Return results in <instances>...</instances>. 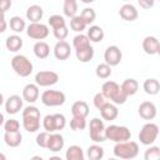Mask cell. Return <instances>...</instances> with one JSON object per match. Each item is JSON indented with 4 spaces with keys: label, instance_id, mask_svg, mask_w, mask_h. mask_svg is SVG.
<instances>
[{
    "label": "cell",
    "instance_id": "23",
    "mask_svg": "<svg viewBox=\"0 0 160 160\" xmlns=\"http://www.w3.org/2000/svg\"><path fill=\"white\" fill-rule=\"evenodd\" d=\"M32 51H34V55L38 59H46L50 55V46H49L48 42H45L42 40H39L34 44Z\"/></svg>",
    "mask_w": 160,
    "mask_h": 160
},
{
    "label": "cell",
    "instance_id": "17",
    "mask_svg": "<svg viewBox=\"0 0 160 160\" xmlns=\"http://www.w3.org/2000/svg\"><path fill=\"white\" fill-rule=\"evenodd\" d=\"M39 95L40 91L36 84H26L22 89V100L29 104H34L39 99Z\"/></svg>",
    "mask_w": 160,
    "mask_h": 160
},
{
    "label": "cell",
    "instance_id": "46",
    "mask_svg": "<svg viewBox=\"0 0 160 160\" xmlns=\"http://www.w3.org/2000/svg\"><path fill=\"white\" fill-rule=\"evenodd\" d=\"M11 5H12L11 0H0V11L6 12L11 8Z\"/></svg>",
    "mask_w": 160,
    "mask_h": 160
},
{
    "label": "cell",
    "instance_id": "14",
    "mask_svg": "<svg viewBox=\"0 0 160 160\" xmlns=\"http://www.w3.org/2000/svg\"><path fill=\"white\" fill-rule=\"evenodd\" d=\"M22 96L19 95H11L5 100V110L10 115L18 114L22 109Z\"/></svg>",
    "mask_w": 160,
    "mask_h": 160
},
{
    "label": "cell",
    "instance_id": "32",
    "mask_svg": "<svg viewBox=\"0 0 160 160\" xmlns=\"http://www.w3.org/2000/svg\"><path fill=\"white\" fill-rule=\"evenodd\" d=\"M10 29L14 31V32H22L25 29H26V24H25V20L20 16H12L10 18Z\"/></svg>",
    "mask_w": 160,
    "mask_h": 160
},
{
    "label": "cell",
    "instance_id": "9",
    "mask_svg": "<svg viewBox=\"0 0 160 160\" xmlns=\"http://www.w3.org/2000/svg\"><path fill=\"white\" fill-rule=\"evenodd\" d=\"M89 136L94 142H104L105 138V125L104 121L99 118H94L89 124Z\"/></svg>",
    "mask_w": 160,
    "mask_h": 160
},
{
    "label": "cell",
    "instance_id": "34",
    "mask_svg": "<svg viewBox=\"0 0 160 160\" xmlns=\"http://www.w3.org/2000/svg\"><path fill=\"white\" fill-rule=\"evenodd\" d=\"M64 15L68 18H72L78 14V2L76 0H64Z\"/></svg>",
    "mask_w": 160,
    "mask_h": 160
},
{
    "label": "cell",
    "instance_id": "42",
    "mask_svg": "<svg viewBox=\"0 0 160 160\" xmlns=\"http://www.w3.org/2000/svg\"><path fill=\"white\" fill-rule=\"evenodd\" d=\"M52 34L55 36V39L58 40H65L69 35V30H68V26H60V28H56V29H52Z\"/></svg>",
    "mask_w": 160,
    "mask_h": 160
},
{
    "label": "cell",
    "instance_id": "51",
    "mask_svg": "<svg viewBox=\"0 0 160 160\" xmlns=\"http://www.w3.org/2000/svg\"><path fill=\"white\" fill-rule=\"evenodd\" d=\"M84 4H91V2H94L95 0H81Z\"/></svg>",
    "mask_w": 160,
    "mask_h": 160
},
{
    "label": "cell",
    "instance_id": "22",
    "mask_svg": "<svg viewBox=\"0 0 160 160\" xmlns=\"http://www.w3.org/2000/svg\"><path fill=\"white\" fill-rule=\"evenodd\" d=\"M44 16V10L40 5H30L26 9V19L30 22H39Z\"/></svg>",
    "mask_w": 160,
    "mask_h": 160
},
{
    "label": "cell",
    "instance_id": "29",
    "mask_svg": "<svg viewBox=\"0 0 160 160\" xmlns=\"http://www.w3.org/2000/svg\"><path fill=\"white\" fill-rule=\"evenodd\" d=\"M142 89L148 95H156L160 91V82L154 78L146 79L142 84Z\"/></svg>",
    "mask_w": 160,
    "mask_h": 160
},
{
    "label": "cell",
    "instance_id": "25",
    "mask_svg": "<svg viewBox=\"0 0 160 160\" xmlns=\"http://www.w3.org/2000/svg\"><path fill=\"white\" fill-rule=\"evenodd\" d=\"M22 44H24V42H22V39H21L19 35H16V34L8 36L6 40H5V46H6V49H8L9 51H11V52L19 51V50L22 48Z\"/></svg>",
    "mask_w": 160,
    "mask_h": 160
},
{
    "label": "cell",
    "instance_id": "1",
    "mask_svg": "<svg viewBox=\"0 0 160 160\" xmlns=\"http://www.w3.org/2000/svg\"><path fill=\"white\" fill-rule=\"evenodd\" d=\"M21 115H22V128L28 132H36L40 129L41 114L36 106L29 105V106L24 108Z\"/></svg>",
    "mask_w": 160,
    "mask_h": 160
},
{
    "label": "cell",
    "instance_id": "48",
    "mask_svg": "<svg viewBox=\"0 0 160 160\" xmlns=\"http://www.w3.org/2000/svg\"><path fill=\"white\" fill-rule=\"evenodd\" d=\"M4 122H5V119H4V115L0 112V126L1 125H4Z\"/></svg>",
    "mask_w": 160,
    "mask_h": 160
},
{
    "label": "cell",
    "instance_id": "11",
    "mask_svg": "<svg viewBox=\"0 0 160 160\" xmlns=\"http://www.w3.org/2000/svg\"><path fill=\"white\" fill-rule=\"evenodd\" d=\"M59 81V74L51 70H41L35 74V84L41 88L52 86Z\"/></svg>",
    "mask_w": 160,
    "mask_h": 160
},
{
    "label": "cell",
    "instance_id": "40",
    "mask_svg": "<svg viewBox=\"0 0 160 160\" xmlns=\"http://www.w3.org/2000/svg\"><path fill=\"white\" fill-rule=\"evenodd\" d=\"M150 148L148 150H145V154H144V159L145 160H158L160 158V148L159 146H151L149 145Z\"/></svg>",
    "mask_w": 160,
    "mask_h": 160
},
{
    "label": "cell",
    "instance_id": "18",
    "mask_svg": "<svg viewBox=\"0 0 160 160\" xmlns=\"http://www.w3.org/2000/svg\"><path fill=\"white\" fill-rule=\"evenodd\" d=\"M142 50L148 55H156L160 51V42L155 36H146L142 40Z\"/></svg>",
    "mask_w": 160,
    "mask_h": 160
},
{
    "label": "cell",
    "instance_id": "49",
    "mask_svg": "<svg viewBox=\"0 0 160 160\" xmlns=\"http://www.w3.org/2000/svg\"><path fill=\"white\" fill-rule=\"evenodd\" d=\"M1 20H5V12H2V11H0V21Z\"/></svg>",
    "mask_w": 160,
    "mask_h": 160
},
{
    "label": "cell",
    "instance_id": "44",
    "mask_svg": "<svg viewBox=\"0 0 160 160\" xmlns=\"http://www.w3.org/2000/svg\"><path fill=\"white\" fill-rule=\"evenodd\" d=\"M92 102H94V106L99 110V109H100V108H102V106H104V104L106 102V98H105L101 92H96V94L94 95Z\"/></svg>",
    "mask_w": 160,
    "mask_h": 160
},
{
    "label": "cell",
    "instance_id": "5",
    "mask_svg": "<svg viewBox=\"0 0 160 160\" xmlns=\"http://www.w3.org/2000/svg\"><path fill=\"white\" fill-rule=\"evenodd\" d=\"M105 138L106 140H111L114 142H121L131 139V131L126 126L109 125L105 128Z\"/></svg>",
    "mask_w": 160,
    "mask_h": 160
},
{
    "label": "cell",
    "instance_id": "41",
    "mask_svg": "<svg viewBox=\"0 0 160 160\" xmlns=\"http://www.w3.org/2000/svg\"><path fill=\"white\" fill-rule=\"evenodd\" d=\"M4 129L8 132H14V131H19L20 129V122L16 119H9L4 122Z\"/></svg>",
    "mask_w": 160,
    "mask_h": 160
},
{
    "label": "cell",
    "instance_id": "52",
    "mask_svg": "<svg viewBox=\"0 0 160 160\" xmlns=\"http://www.w3.org/2000/svg\"><path fill=\"white\" fill-rule=\"evenodd\" d=\"M5 159H6V156H5L4 154H1V152H0V160H5Z\"/></svg>",
    "mask_w": 160,
    "mask_h": 160
},
{
    "label": "cell",
    "instance_id": "45",
    "mask_svg": "<svg viewBox=\"0 0 160 160\" xmlns=\"http://www.w3.org/2000/svg\"><path fill=\"white\" fill-rule=\"evenodd\" d=\"M155 1L156 0H138L140 8H142V9H151L154 6Z\"/></svg>",
    "mask_w": 160,
    "mask_h": 160
},
{
    "label": "cell",
    "instance_id": "19",
    "mask_svg": "<svg viewBox=\"0 0 160 160\" xmlns=\"http://www.w3.org/2000/svg\"><path fill=\"white\" fill-rule=\"evenodd\" d=\"M99 111H100L101 118H102L104 120H106V121H112V120H115V119L118 118V115H119V110H118L116 105H115L114 102H108V101L104 104L102 108L99 109Z\"/></svg>",
    "mask_w": 160,
    "mask_h": 160
},
{
    "label": "cell",
    "instance_id": "47",
    "mask_svg": "<svg viewBox=\"0 0 160 160\" xmlns=\"http://www.w3.org/2000/svg\"><path fill=\"white\" fill-rule=\"evenodd\" d=\"M6 28H8L6 21H5V20H1V21H0V34H2V32L6 30Z\"/></svg>",
    "mask_w": 160,
    "mask_h": 160
},
{
    "label": "cell",
    "instance_id": "33",
    "mask_svg": "<svg viewBox=\"0 0 160 160\" xmlns=\"http://www.w3.org/2000/svg\"><path fill=\"white\" fill-rule=\"evenodd\" d=\"M86 22L84 21V19L80 15H75L72 18H70V28L72 31L75 32H82L86 28Z\"/></svg>",
    "mask_w": 160,
    "mask_h": 160
},
{
    "label": "cell",
    "instance_id": "16",
    "mask_svg": "<svg viewBox=\"0 0 160 160\" xmlns=\"http://www.w3.org/2000/svg\"><path fill=\"white\" fill-rule=\"evenodd\" d=\"M64 145H65V140H64L61 134H59V132H50L46 149H49L51 152H59L60 150H62Z\"/></svg>",
    "mask_w": 160,
    "mask_h": 160
},
{
    "label": "cell",
    "instance_id": "27",
    "mask_svg": "<svg viewBox=\"0 0 160 160\" xmlns=\"http://www.w3.org/2000/svg\"><path fill=\"white\" fill-rule=\"evenodd\" d=\"M4 141L10 148H18L21 144V141H22V135H21L20 130L19 131H14V132L5 131V134H4Z\"/></svg>",
    "mask_w": 160,
    "mask_h": 160
},
{
    "label": "cell",
    "instance_id": "24",
    "mask_svg": "<svg viewBox=\"0 0 160 160\" xmlns=\"http://www.w3.org/2000/svg\"><path fill=\"white\" fill-rule=\"evenodd\" d=\"M75 55H76V59L80 62H89L94 58V48L89 44V45H86L84 48L76 49L75 50Z\"/></svg>",
    "mask_w": 160,
    "mask_h": 160
},
{
    "label": "cell",
    "instance_id": "3",
    "mask_svg": "<svg viewBox=\"0 0 160 160\" xmlns=\"http://www.w3.org/2000/svg\"><path fill=\"white\" fill-rule=\"evenodd\" d=\"M112 152L116 158H120V159H125V160L134 159L139 154V145L136 141H130V140L116 142Z\"/></svg>",
    "mask_w": 160,
    "mask_h": 160
},
{
    "label": "cell",
    "instance_id": "12",
    "mask_svg": "<svg viewBox=\"0 0 160 160\" xmlns=\"http://www.w3.org/2000/svg\"><path fill=\"white\" fill-rule=\"evenodd\" d=\"M122 59V52L120 50L119 46L116 45H110L106 48L105 52H104V60L108 65L110 66H116L121 62Z\"/></svg>",
    "mask_w": 160,
    "mask_h": 160
},
{
    "label": "cell",
    "instance_id": "43",
    "mask_svg": "<svg viewBox=\"0 0 160 160\" xmlns=\"http://www.w3.org/2000/svg\"><path fill=\"white\" fill-rule=\"evenodd\" d=\"M49 135H50V132H48V131H42V132H39V134L36 135V144H38V146L46 149V145H48V140H49Z\"/></svg>",
    "mask_w": 160,
    "mask_h": 160
},
{
    "label": "cell",
    "instance_id": "7",
    "mask_svg": "<svg viewBox=\"0 0 160 160\" xmlns=\"http://www.w3.org/2000/svg\"><path fill=\"white\" fill-rule=\"evenodd\" d=\"M158 135H159V126L155 122H146L139 132V140L142 145L149 146L154 144V141L158 139Z\"/></svg>",
    "mask_w": 160,
    "mask_h": 160
},
{
    "label": "cell",
    "instance_id": "8",
    "mask_svg": "<svg viewBox=\"0 0 160 160\" xmlns=\"http://www.w3.org/2000/svg\"><path fill=\"white\" fill-rule=\"evenodd\" d=\"M65 100H66V96L60 90H45L41 94V102L45 106H50V108L61 106L64 105Z\"/></svg>",
    "mask_w": 160,
    "mask_h": 160
},
{
    "label": "cell",
    "instance_id": "53",
    "mask_svg": "<svg viewBox=\"0 0 160 160\" xmlns=\"http://www.w3.org/2000/svg\"><path fill=\"white\" fill-rule=\"evenodd\" d=\"M124 1H129V0H124Z\"/></svg>",
    "mask_w": 160,
    "mask_h": 160
},
{
    "label": "cell",
    "instance_id": "35",
    "mask_svg": "<svg viewBox=\"0 0 160 160\" xmlns=\"http://www.w3.org/2000/svg\"><path fill=\"white\" fill-rule=\"evenodd\" d=\"M111 72H112L111 66L108 65L106 62L99 64V65L96 66V69H95V74H96V76L100 78V79H108V78H110Z\"/></svg>",
    "mask_w": 160,
    "mask_h": 160
},
{
    "label": "cell",
    "instance_id": "37",
    "mask_svg": "<svg viewBox=\"0 0 160 160\" xmlns=\"http://www.w3.org/2000/svg\"><path fill=\"white\" fill-rule=\"evenodd\" d=\"M89 44H90V40H89L88 35L81 34V32H79V34L72 39V46H74L75 50H76V49H80V48H84V46H86V45H89Z\"/></svg>",
    "mask_w": 160,
    "mask_h": 160
},
{
    "label": "cell",
    "instance_id": "28",
    "mask_svg": "<svg viewBox=\"0 0 160 160\" xmlns=\"http://www.w3.org/2000/svg\"><path fill=\"white\" fill-rule=\"evenodd\" d=\"M86 35H88L89 40L92 41V42H100V41H102V39H104V36H105L102 28L99 26V25H91V26L89 28Z\"/></svg>",
    "mask_w": 160,
    "mask_h": 160
},
{
    "label": "cell",
    "instance_id": "50",
    "mask_svg": "<svg viewBox=\"0 0 160 160\" xmlns=\"http://www.w3.org/2000/svg\"><path fill=\"white\" fill-rule=\"evenodd\" d=\"M2 104H4V95L0 92V106H1Z\"/></svg>",
    "mask_w": 160,
    "mask_h": 160
},
{
    "label": "cell",
    "instance_id": "26",
    "mask_svg": "<svg viewBox=\"0 0 160 160\" xmlns=\"http://www.w3.org/2000/svg\"><path fill=\"white\" fill-rule=\"evenodd\" d=\"M71 114L72 116L86 118L89 115V105L82 100H78L71 105Z\"/></svg>",
    "mask_w": 160,
    "mask_h": 160
},
{
    "label": "cell",
    "instance_id": "31",
    "mask_svg": "<svg viewBox=\"0 0 160 160\" xmlns=\"http://www.w3.org/2000/svg\"><path fill=\"white\" fill-rule=\"evenodd\" d=\"M86 156L90 160H100L104 158V149L98 144L90 145L86 150Z\"/></svg>",
    "mask_w": 160,
    "mask_h": 160
},
{
    "label": "cell",
    "instance_id": "13",
    "mask_svg": "<svg viewBox=\"0 0 160 160\" xmlns=\"http://www.w3.org/2000/svg\"><path fill=\"white\" fill-rule=\"evenodd\" d=\"M158 109L152 101H142L138 108V114L144 120H152L156 116Z\"/></svg>",
    "mask_w": 160,
    "mask_h": 160
},
{
    "label": "cell",
    "instance_id": "2",
    "mask_svg": "<svg viewBox=\"0 0 160 160\" xmlns=\"http://www.w3.org/2000/svg\"><path fill=\"white\" fill-rule=\"evenodd\" d=\"M101 94L106 98V100H110L115 105H121L126 101L128 96L121 91L120 85L115 81L108 80L101 86Z\"/></svg>",
    "mask_w": 160,
    "mask_h": 160
},
{
    "label": "cell",
    "instance_id": "39",
    "mask_svg": "<svg viewBox=\"0 0 160 160\" xmlns=\"http://www.w3.org/2000/svg\"><path fill=\"white\" fill-rule=\"evenodd\" d=\"M48 24L52 28V29H56V28H60V26H65L66 25V21L64 19V16L61 15H58V14H54L49 18L48 20Z\"/></svg>",
    "mask_w": 160,
    "mask_h": 160
},
{
    "label": "cell",
    "instance_id": "10",
    "mask_svg": "<svg viewBox=\"0 0 160 160\" xmlns=\"http://www.w3.org/2000/svg\"><path fill=\"white\" fill-rule=\"evenodd\" d=\"M50 30L48 28V25L42 24V22H30L26 26V35L30 39L34 40H44L48 38Z\"/></svg>",
    "mask_w": 160,
    "mask_h": 160
},
{
    "label": "cell",
    "instance_id": "4",
    "mask_svg": "<svg viewBox=\"0 0 160 160\" xmlns=\"http://www.w3.org/2000/svg\"><path fill=\"white\" fill-rule=\"evenodd\" d=\"M10 64H11V68L15 71V74L21 78H28L32 72V69H34L32 62L25 55H21V54L15 55L11 59Z\"/></svg>",
    "mask_w": 160,
    "mask_h": 160
},
{
    "label": "cell",
    "instance_id": "38",
    "mask_svg": "<svg viewBox=\"0 0 160 160\" xmlns=\"http://www.w3.org/2000/svg\"><path fill=\"white\" fill-rule=\"evenodd\" d=\"M80 16L84 19V21L86 22V25H90V24H92L95 21L96 12H95V10L92 8H85V9H82Z\"/></svg>",
    "mask_w": 160,
    "mask_h": 160
},
{
    "label": "cell",
    "instance_id": "21",
    "mask_svg": "<svg viewBox=\"0 0 160 160\" xmlns=\"http://www.w3.org/2000/svg\"><path fill=\"white\" fill-rule=\"evenodd\" d=\"M120 89L129 98V96H132V95H135L138 92V90H139V82H138V80H135L132 78H129V79H125L121 82Z\"/></svg>",
    "mask_w": 160,
    "mask_h": 160
},
{
    "label": "cell",
    "instance_id": "30",
    "mask_svg": "<svg viewBox=\"0 0 160 160\" xmlns=\"http://www.w3.org/2000/svg\"><path fill=\"white\" fill-rule=\"evenodd\" d=\"M65 158H66V160H84L85 154H84V150L81 149V146H79V145H71L66 150Z\"/></svg>",
    "mask_w": 160,
    "mask_h": 160
},
{
    "label": "cell",
    "instance_id": "36",
    "mask_svg": "<svg viewBox=\"0 0 160 160\" xmlns=\"http://www.w3.org/2000/svg\"><path fill=\"white\" fill-rule=\"evenodd\" d=\"M86 128V118L80 116H72L70 120V129L74 131H81Z\"/></svg>",
    "mask_w": 160,
    "mask_h": 160
},
{
    "label": "cell",
    "instance_id": "15",
    "mask_svg": "<svg viewBox=\"0 0 160 160\" xmlns=\"http://www.w3.org/2000/svg\"><path fill=\"white\" fill-rule=\"evenodd\" d=\"M71 55V46L65 40H59L54 46V56L58 60H66Z\"/></svg>",
    "mask_w": 160,
    "mask_h": 160
},
{
    "label": "cell",
    "instance_id": "6",
    "mask_svg": "<svg viewBox=\"0 0 160 160\" xmlns=\"http://www.w3.org/2000/svg\"><path fill=\"white\" fill-rule=\"evenodd\" d=\"M66 118L62 114H50L42 119V128L48 132H56L65 128Z\"/></svg>",
    "mask_w": 160,
    "mask_h": 160
},
{
    "label": "cell",
    "instance_id": "20",
    "mask_svg": "<svg viewBox=\"0 0 160 160\" xmlns=\"http://www.w3.org/2000/svg\"><path fill=\"white\" fill-rule=\"evenodd\" d=\"M119 15L122 20L125 21H134L138 19L139 16V12H138V9L132 5V4H124L120 10H119Z\"/></svg>",
    "mask_w": 160,
    "mask_h": 160
}]
</instances>
